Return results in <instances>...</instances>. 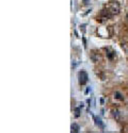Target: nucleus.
I'll return each mask as SVG.
<instances>
[{
    "label": "nucleus",
    "instance_id": "nucleus-2",
    "mask_svg": "<svg viewBox=\"0 0 128 133\" xmlns=\"http://www.w3.org/2000/svg\"><path fill=\"white\" fill-rule=\"evenodd\" d=\"M78 79H79V84H80V85H84L85 83L88 82V80H89V76H88L87 71H84V70L79 71V74H78Z\"/></svg>",
    "mask_w": 128,
    "mask_h": 133
},
{
    "label": "nucleus",
    "instance_id": "nucleus-5",
    "mask_svg": "<svg viewBox=\"0 0 128 133\" xmlns=\"http://www.w3.org/2000/svg\"><path fill=\"white\" fill-rule=\"evenodd\" d=\"M83 107V104L81 103V105H79L78 108L75 109V117H79L80 116V111H81V108Z\"/></svg>",
    "mask_w": 128,
    "mask_h": 133
},
{
    "label": "nucleus",
    "instance_id": "nucleus-3",
    "mask_svg": "<svg viewBox=\"0 0 128 133\" xmlns=\"http://www.w3.org/2000/svg\"><path fill=\"white\" fill-rule=\"evenodd\" d=\"M93 118H94V121H95V125L97 126L99 129L105 130V125H104V123L101 121L100 117H98V116H93Z\"/></svg>",
    "mask_w": 128,
    "mask_h": 133
},
{
    "label": "nucleus",
    "instance_id": "nucleus-8",
    "mask_svg": "<svg viewBox=\"0 0 128 133\" xmlns=\"http://www.w3.org/2000/svg\"><path fill=\"white\" fill-rule=\"evenodd\" d=\"M114 96H115V98H117V99H121V100H123V99H124V97H122V95H121L119 92H116V93L114 94Z\"/></svg>",
    "mask_w": 128,
    "mask_h": 133
},
{
    "label": "nucleus",
    "instance_id": "nucleus-9",
    "mask_svg": "<svg viewBox=\"0 0 128 133\" xmlns=\"http://www.w3.org/2000/svg\"><path fill=\"white\" fill-rule=\"evenodd\" d=\"M89 2H90V0H83V3L84 4H88Z\"/></svg>",
    "mask_w": 128,
    "mask_h": 133
},
{
    "label": "nucleus",
    "instance_id": "nucleus-6",
    "mask_svg": "<svg viewBox=\"0 0 128 133\" xmlns=\"http://www.w3.org/2000/svg\"><path fill=\"white\" fill-rule=\"evenodd\" d=\"M106 51H107V55H108V58H109V59H112V58H113V55L115 54V53H114V51H113V50H111L110 48H107V49H106Z\"/></svg>",
    "mask_w": 128,
    "mask_h": 133
},
{
    "label": "nucleus",
    "instance_id": "nucleus-10",
    "mask_svg": "<svg viewBox=\"0 0 128 133\" xmlns=\"http://www.w3.org/2000/svg\"><path fill=\"white\" fill-rule=\"evenodd\" d=\"M126 17H127V19H128V13H127V15H126Z\"/></svg>",
    "mask_w": 128,
    "mask_h": 133
},
{
    "label": "nucleus",
    "instance_id": "nucleus-1",
    "mask_svg": "<svg viewBox=\"0 0 128 133\" xmlns=\"http://www.w3.org/2000/svg\"><path fill=\"white\" fill-rule=\"evenodd\" d=\"M105 11L108 14H110L111 16L112 15H117L120 13V11H121V6L116 1H111V2H109L108 4L106 5V10Z\"/></svg>",
    "mask_w": 128,
    "mask_h": 133
},
{
    "label": "nucleus",
    "instance_id": "nucleus-4",
    "mask_svg": "<svg viewBox=\"0 0 128 133\" xmlns=\"http://www.w3.org/2000/svg\"><path fill=\"white\" fill-rule=\"evenodd\" d=\"M79 130H80L79 125H77V124H72V126H71V132H72V133H78Z\"/></svg>",
    "mask_w": 128,
    "mask_h": 133
},
{
    "label": "nucleus",
    "instance_id": "nucleus-7",
    "mask_svg": "<svg viewBox=\"0 0 128 133\" xmlns=\"http://www.w3.org/2000/svg\"><path fill=\"white\" fill-rule=\"evenodd\" d=\"M112 115H113V117H114L116 120L120 119V112H119L117 110H113V111H112Z\"/></svg>",
    "mask_w": 128,
    "mask_h": 133
}]
</instances>
